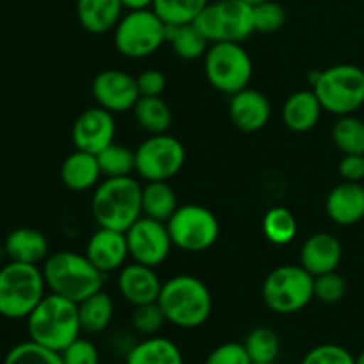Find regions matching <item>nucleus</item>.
I'll return each mask as SVG.
<instances>
[{"label":"nucleus","instance_id":"obj_26","mask_svg":"<svg viewBox=\"0 0 364 364\" xmlns=\"http://www.w3.org/2000/svg\"><path fill=\"white\" fill-rule=\"evenodd\" d=\"M132 112L139 127L149 135L167 134L173 124V110L162 96H139Z\"/></svg>","mask_w":364,"mask_h":364},{"label":"nucleus","instance_id":"obj_15","mask_svg":"<svg viewBox=\"0 0 364 364\" xmlns=\"http://www.w3.org/2000/svg\"><path fill=\"white\" fill-rule=\"evenodd\" d=\"M116 137V119L114 114L102 107H91L75 119L71 128V139L75 148L80 151L98 155L110 146Z\"/></svg>","mask_w":364,"mask_h":364},{"label":"nucleus","instance_id":"obj_45","mask_svg":"<svg viewBox=\"0 0 364 364\" xmlns=\"http://www.w3.org/2000/svg\"><path fill=\"white\" fill-rule=\"evenodd\" d=\"M6 249H4V244H0V267L4 265V259H6Z\"/></svg>","mask_w":364,"mask_h":364},{"label":"nucleus","instance_id":"obj_14","mask_svg":"<svg viewBox=\"0 0 364 364\" xmlns=\"http://www.w3.org/2000/svg\"><path fill=\"white\" fill-rule=\"evenodd\" d=\"M91 95L96 105L112 114L127 112L137 103V78L121 70H103L92 78Z\"/></svg>","mask_w":364,"mask_h":364},{"label":"nucleus","instance_id":"obj_7","mask_svg":"<svg viewBox=\"0 0 364 364\" xmlns=\"http://www.w3.org/2000/svg\"><path fill=\"white\" fill-rule=\"evenodd\" d=\"M313 283L315 277L302 265L276 267L263 281L262 299L272 313L294 315L315 299Z\"/></svg>","mask_w":364,"mask_h":364},{"label":"nucleus","instance_id":"obj_18","mask_svg":"<svg viewBox=\"0 0 364 364\" xmlns=\"http://www.w3.org/2000/svg\"><path fill=\"white\" fill-rule=\"evenodd\" d=\"M272 116V105L269 98L258 89L245 87L231 96L230 119L240 132L255 134L269 124Z\"/></svg>","mask_w":364,"mask_h":364},{"label":"nucleus","instance_id":"obj_38","mask_svg":"<svg viewBox=\"0 0 364 364\" xmlns=\"http://www.w3.org/2000/svg\"><path fill=\"white\" fill-rule=\"evenodd\" d=\"M347 291V279L341 274H338V270L316 276L315 283H313L315 299H318L320 302H326V304H336V302L343 301Z\"/></svg>","mask_w":364,"mask_h":364},{"label":"nucleus","instance_id":"obj_36","mask_svg":"<svg viewBox=\"0 0 364 364\" xmlns=\"http://www.w3.org/2000/svg\"><path fill=\"white\" fill-rule=\"evenodd\" d=\"M166 322L167 318L159 302L135 306L134 313H132V327H134L135 333L144 338L156 336Z\"/></svg>","mask_w":364,"mask_h":364},{"label":"nucleus","instance_id":"obj_27","mask_svg":"<svg viewBox=\"0 0 364 364\" xmlns=\"http://www.w3.org/2000/svg\"><path fill=\"white\" fill-rule=\"evenodd\" d=\"M78 316H80L82 333L100 334L110 326L114 318V301L107 291L100 290L91 297L78 302Z\"/></svg>","mask_w":364,"mask_h":364},{"label":"nucleus","instance_id":"obj_9","mask_svg":"<svg viewBox=\"0 0 364 364\" xmlns=\"http://www.w3.org/2000/svg\"><path fill=\"white\" fill-rule=\"evenodd\" d=\"M167 41V25L153 9L127 11L114 28V45L127 59H146Z\"/></svg>","mask_w":364,"mask_h":364},{"label":"nucleus","instance_id":"obj_35","mask_svg":"<svg viewBox=\"0 0 364 364\" xmlns=\"http://www.w3.org/2000/svg\"><path fill=\"white\" fill-rule=\"evenodd\" d=\"M2 364H64L60 352L50 350L36 341L27 340L14 345L4 358Z\"/></svg>","mask_w":364,"mask_h":364},{"label":"nucleus","instance_id":"obj_11","mask_svg":"<svg viewBox=\"0 0 364 364\" xmlns=\"http://www.w3.org/2000/svg\"><path fill=\"white\" fill-rule=\"evenodd\" d=\"M174 247L185 252H203L212 247L220 233L215 213L201 205L178 206L167 220Z\"/></svg>","mask_w":364,"mask_h":364},{"label":"nucleus","instance_id":"obj_2","mask_svg":"<svg viewBox=\"0 0 364 364\" xmlns=\"http://www.w3.org/2000/svg\"><path fill=\"white\" fill-rule=\"evenodd\" d=\"M167 322L180 329H198L208 322L213 309V299L208 287L199 277L181 274L162 284L156 301Z\"/></svg>","mask_w":364,"mask_h":364},{"label":"nucleus","instance_id":"obj_10","mask_svg":"<svg viewBox=\"0 0 364 364\" xmlns=\"http://www.w3.org/2000/svg\"><path fill=\"white\" fill-rule=\"evenodd\" d=\"M194 25L212 43H242L255 31L252 6L244 0H217L208 4Z\"/></svg>","mask_w":364,"mask_h":364},{"label":"nucleus","instance_id":"obj_29","mask_svg":"<svg viewBox=\"0 0 364 364\" xmlns=\"http://www.w3.org/2000/svg\"><path fill=\"white\" fill-rule=\"evenodd\" d=\"M167 41L174 53L183 60H196L205 57L210 41L199 32L194 23L167 25Z\"/></svg>","mask_w":364,"mask_h":364},{"label":"nucleus","instance_id":"obj_6","mask_svg":"<svg viewBox=\"0 0 364 364\" xmlns=\"http://www.w3.org/2000/svg\"><path fill=\"white\" fill-rule=\"evenodd\" d=\"M309 84L323 110L334 116L354 114L364 105V70L355 64H336L309 75Z\"/></svg>","mask_w":364,"mask_h":364},{"label":"nucleus","instance_id":"obj_25","mask_svg":"<svg viewBox=\"0 0 364 364\" xmlns=\"http://www.w3.org/2000/svg\"><path fill=\"white\" fill-rule=\"evenodd\" d=\"M124 364H185L183 352L169 338L149 336L128 350Z\"/></svg>","mask_w":364,"mask_h":364},{"label":"nucleus","instance_id":"obj_12","mask_svg":"<svg viewBox=\"0 0 364 364\" xmlns=\"http://www.w3.org/2000/svg\"><path fill=\"white\" fill-rule=\"evenodd\" d=\"M187 151L169 134L149 135L135 149V173L146 181H169L185 166Z\"/></svg>","mask_w":364,"mask_h":364},{"label":"nucleus","instance_id":"obj_17","mask_svg":"<svg viewBox=\"0 0 364 364\" xmlns=\"http://www.w3.org/2000/svg\"><path fill=\"white\" fill-rule=\"evenodd\" d=\"M162 284L153 267L137 262L124 265L117 276V290L121 297L130 302L134 308L159 301Z\"/></svg>","mask_w":364,"mask_h":364},{"label":"nucleus","instance_id":"obj_8","mask_svg":"<svg viewBox=\"0 0 364 364\" xmlns=\"http://www.w3.org/2000/svg\"><path fill=\"white\" fill-rule=\"evenodd\" d=\"M255 68L242 43H212L205 53V75L213 89L223 95H237L249 87Z\"/></svg>","mask_w":364,"mask_h":364},{"label":"nucleus","instance_id":"obj_39","mask_svg":"<svg viewBox=\"0 0 364 364\" xmlns=\"http://www.w3.org/2000/svg\"><path fill=\"white\" fill-rule=\"evenodd\" d=\"M301 364H355V358L341 345L323 343L313 347L302 358Z\"/></svg>","mask_w":364,"mask_h":364},{"label":"nucleus","instance_id":"obj_3","mask_svg":"<svg viewBox=\"0 0 364 364\" xmlns=\"http://www.w3.org/2000/svg\"><path fill=\"white\" fill-rule=\"evenodd\" d=\"M43 277L52 294L82 302L96 291L103 290V277L87 259V256L73 251H57L43 262Z\"/></svg>","mask_w":364,"mask_h":364},{"label":"nucleus","instance_id":"obj_23","mask_svg":"<svg viewBox=\"0 0 364 364\" xmlns=\"http://www.w3.org/2000/svg\"><path fill=\"white\" fill-rule=\"evenodd\" d=\"M121 0H77V20L91 34H107L114 31L123 18Z\"/></svg>","mask_w":364,"mask_h":364},{"label":"nucleus","instance_id":"obj_5","mask_svg":"<svg viewBox=\"0 0 364 364\" xmlns=\"http://www.w3.org/2000/svg\"><path fill=\"white\" fill-rule=\"evenodd\" d=\"M46 295V283L39 265L7 262L0 267V316L27 318Z\"/></svg>","mask_w":364,"mask_h":364},{"label":"nucleus","instance_id":"obj_4","mask_svg":"<svg viewBox=\"0 0 364 364\" xmlns=\"http://www.w3.org/2000/svg\"><path fill=\"white\" fill-rule=\"evenodd\" d=\"M91 212L98 226L124 231L142 217V187L135 178H105L95 187Z\"/></svg>","mask_w":364,"mask_h":364},{"label":"nucleus","instance_id":"obj_33","mask_svg":"<svg viewBox=\"0 0 364 364\" xmlns=\"http://www.w3.org/2000/svg\"><path fill=\"white\" fill-rule=\"evenodd\" d=\"M96 159H98L102 176L105 178L130 176L135 171V151H132L127 146L116 144V142L102 149Z\"/></svg>","mask_w":364,"mask_h":364},{"label":"nucleus","instance_id":"obj_16","mask_svg":"<svg viewBox=\"0 0 364 364\" xmlns=\"http://www.w3.org/2000/svg\"><path fill=\"white\" fill-rule=\"evenodd\" d=\"M84 255L102 274L121 270L127 265V258L130 256L127 233L98 226V230L89 238Z\"/></svg>","mask_w":364,"mask_h":364},{"label":"nucleus","instance_id":"obj_22","mask_svg":"<svg viewBox=\"0 0 364 364\" xmlns=\"http://www.w3.org/2000/svg\"><path fill=\"white\" fill-rule=\"evenodd\" d=\"M322 103L313 89H302L287 98L283 105V123L295 134H304L318 124L322 116Z\"/></svg>","mask_w":364,"mask_h":364},{"label":"nucleus","instance_id":"obj_30","mask_svg":"<svg viewBox=\"0 0 364 364\" xmlns=\"http://www.w3.org/2000/svg\"><path fill=\"white\" fill-rule=\"evenodd\" d=\"M331 137L343 155H364V121L361 117L354 114L338 116Z\"/></svg>","mask_w":364,"mask_h":364},{"label":"nucleus","instance_id":"obj_31","mask_svg":"<svg viewBox=\"0 0 364 364\" xmlns=\"http://www.w3.org/2000/svg\"><path fill=\"white\" fill-rule=\"evenodd\" d=\"M263 235L274 245H287L297 237V219L284 206H274L263 217Z\"/></svg>","mask_w":364,"mask_h":364},{"label":"nucleus","instance_id":"obj_13","mask_svg":"<svg viewBox=\"0 0 364 364\" xmlns=\"http://www.w3.org/2000/svg\"><path fill=\"white\" fill-rule=\"evenodd\" d=\"M128 252L132 259L148 267H159L169 258L173 240L167 224L151 217H139L127 230Z\"/></svg>","mask_w":364,"mask_h":364},{"label":"nucleus","instance_id":"obj_41","mask_svg":"<svg viewBox=\"0 0 364 364\" xmlns=\"http://www.w3.org/2000/svg\"><path fill=\"white\" fill-rule=\"evenodd\" d=\"M64 364H100V352L87 338H77L70 347L60 352Z\"/></svg>","mask_w":364,"mask_h":364},{"label":"nucleus","instance_id":"obj_42","mask_svg":"<svg viewBox=\"0 0 364 364\" xmlns=\"http://www.w3.org/2000/svg\"><path fill=\"white\" fill-rule=\"evenodd\" d=\"M135 78H137V87L141 96H162L166 91L167 78L162 71L146 70Z\"/></svg>","mask_w":364,"mask_h":364},{"label":"nucleus","instance_id":"obj_1","mask_svg":"<svg viewBox=\"0 0 364 364\" xmlns=\"http://www.w3.org/2000/svg\"><path fill=\"white\" fill-rule=\"evenodd\" d=\"M25 320L28 340L55 352L70 347L82 333L77 302L52 291L41 299Z\"/></svg>","mask_w":364,"mask_h":364},{"label":"nucleus","instance_id":"obj_21","mask_svg":"<svg viewBox=\"0 0 364 364\" xmlns=\"http://www.w3.org/2000/svg\"><path fill=\"white\" fill-rule=\"evenodd\" d=\"M4 249L9 262L43 265L50 255V245L45 235L34 228H16L4 240Z\"/></svg>","mask_w":364,"mask_h":364},{"label":"nucleus","instance_id":"obj_19","mask_svg":"<svg viewBox=\"0 0 364 364\" xmlns=\"http://www.w3.org/2000/svg\"><path fill=\"white\" fill-rule=\"evenodd\" d=\"M343 259V245L340 238L327 231L311 235L301 247V265L313 277L334 272Z\"/></svg>","mask_w":364,"mask_h":364},{"label":"nucleus","instance_id":"obj_37","mask_svg":"<svg viewBox=\"0 0 364 364\" xmlns=\"http://www.w3.org/2000/svg\"><path fill=\"white\" fill-rule=\"evenodd\" d=\"M252 16H255V31L263 34L281 31L287 23V11L276 0H265L258 6H252Z\"/></svg>","mask_w":364,"mask_h":364},{"label":"nucleus","instance_id":"obj_47","mask_svg":"<svg viewBox=\"0 0 364 364\" xmlns=\"http://www.w3.org/2000/svg\"><path fill=\"white\" fill-rule=\"evenodd\" d=\"M355 364H364V350L355 358Z\"/></svg>","mask_w":364,"mask_h":364},{"label":"nucleus","instance_id":"obj_32","mask_svg":"<svg viewBox=\"0 0 364 364\" xmlns=\"http://www.w3.org/2000/svg\"><path fill=\"white\" fill-rule=\"evenodd\" d=\"M210 0H155L151 9L166 25L194 23Z\"/></svg>","mask_w":364,"mask_h":364},{"label":"nucleus","instance_id":"obj_43","mask_svg":"<svg viewBox=\"0 0 364 364\" xmlns=\"http://www.w3.org/2000/svg\"><path fill=\"white\" fill-rule=\"evenodd\" d=\"M338 173L343 181L361 183L364 180V155H343L338 166Z\"/></svg>","mask_w":364,"mask_h":364},{"label":"nucleus","instance_id":"obj_46","mask_svg":"<svg viewBox=\"0 0 364 364\" xmlns=\"http://www.w3.org/2000/svg\"><path fill=\"white\" fill-rule=\"evenodd\" d=\"M244 2H247L249 6H258V4L265 2V0H244Z\"/></svg>","mask_w":364,"mask_h":364},{"label":"nucleus","instance_id":"obj_40","mask_svg":"<svg viewBox=\"0 0 364 364\" xmlns=\"http://www.w3.org/2000/svg\"><path fill=\"white\" fill-rule=\"evenodd\" d=\"M205 364H252V361L249 358L247 350H245L244 343L226 341V343H220L219 347H215L206 355Z\"/></svg>","mask_w":364,"mask_h":364},{"label":"nucleus","instance_id":"obj_28","mask_svg":"<svg viewBox=\"0 0 364 364\" xmlns=\"http://www.w3.org/2000/svg\"><path fill=\"white\" fill-rule=\"evenodd\" d=\"M176 208V192L167 181H148L142 187V215L167 223Z\"/></svg>","mask_w":364,"mask_h":364},{"label":"nucleus","instance_id":"obj_24","mask_svg":"<svg viewBox=\"0 0 364 364\" xmlns=\"http://www.w3.org/2000/svg\"><path fill=\"white\" fill-rule=\"evenodd\" d=\"M60 181L64 187L73 192H85L95 188L102 181L98 159L92 153L75 149L71 155L64 159L60 166Z\"/></svg>","mask_w":364,"mask_h":364},{"label":"nucleus","instance_id":"obj_20","mask_svg":"<svg viewBox=\"0 0 364 364\" xmlns=\"http://www.w3.org/2000/svg\"><path fill=\"white\" fill-rule=\"evenodd\" d=\"M327 217L338 226H354L364 219V185L341 181L326 199Z\"/></svg>","mask_w":364,"mask_h":364},{"label":"nucleus","instance_id":"obj_48","mask_svg":"<svg viewBox=\"0 0 364 364\" xmlns=\"http://www.w3.org/2000/svg\"><path fill=\"white\" fill-rule=\"evenodd\" d=\"M252 364H277V363H252Z\"/></svg>","mask_w":364,"mask_h":364},{"label":"nucleus","instance_id":"obj_44","mask_svg":"<svg viewBox=\"0 0 364 364\" xmlns=\"http://www.w3.org/2000/svg\"><path fill=\"white\" fill-rule=\"evenodd\" d=\"M155 0H121L123 7L127 11H141V9H151Z\"/></svg>","mask_w":364,"mask_h":364},{"label":"nucleus","instance_id":"obj_34","mask_svg":"<svg viewBox=\"0 0 364 364\" xmlns=\"http://www.w3.org/2000/svg\"><path fill=\"white\" fill-rule=\"evenodd\" d=\"M252 363H276L281 352V341L270 327H256L244 341Z\"/></svg>","mask_w":364,"mask_h":364}]
</instances>
